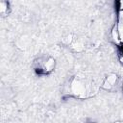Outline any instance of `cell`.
<instances>
[{"label": "cell", "instance_id": "1", "mask_svg": "<svg viewBox=\"0 0 123 123\" xmlns=\"http://www.w3.org/2000/svg\"><path fill=\"white\" fill-rule=\"evenodd\" d=\"M55 60L49 56H43L35 61V70L39 75H46L53 71Z\"/></svg>", "mask_w": 123, "mask_h": 123}, {"label": "cell", "instance_id": "2", "mask_svg": "<svg viewBox=\"0 0 123 123\" xmlns=\"http://www.w3.org/2000/svg\"><path fill=\"white\" fill-rule=\"evenodd\" d=\"M115 83H116V76L115 75H111V76H109L107 79H106V81L104 82V88H106V89H110V88H111L114 85H115Z\"/></svg>", "mask_w": 123, "mask_h": 123}]
</instances>
